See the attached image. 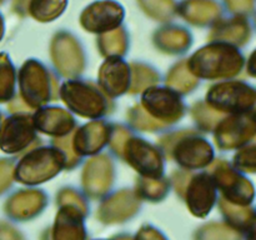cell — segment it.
<instances>
[{
  "label": "cell",
  "instance_id": "1",
  "mask_svg": "<svg viewBox=\"0 0 256 240\" xmlns=\"http://www.w3.org/2000/svg\"><path fill=\"white\" fill-rule=\"evenodd\" d=\"M0 35H2V18H0Z\"/></svg>",
  "mask_w": 256,
  "mask_h": 240
}]
</instances>
